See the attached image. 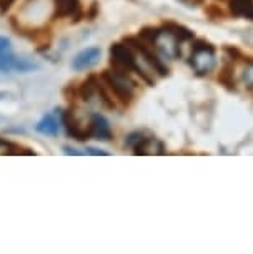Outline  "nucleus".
Wrapping results in <instances>:
<instances>
[{"label": "nucleus", "instance_id": "obj_1", "mask_svg": "<svg viewBox=\"0 0 253 254\" xmlns=\"http://www.w3.org/2000/svg\"><path fill=\"white\" fill-rule=\"evenodd\" d=\"M217 49L205 38H197L192 45L188 64L198 76H207L217 66Z\"/></svg>", "mask_w": 253, "mask_h": 254}, {"label": "nucleus", "instance_id": "obj_2", "mask_svg": "<svg viewBox=\"0 0 253 254\" xmlns=\"http://www.w3.org/2000/svg\"><path fill=\"white\" fill-rule=\"evenodd\" d=\"M108 54H110V65L113 71L127 76H130L137 71L135 54L125 42L123 44H113L110 50H108Z\"/></svg>", "mask_w": 253, "mask_h": 254}, {"label": "nucleus", "instance_id": "obj_3", "mask_svg": "<svg viewBox=\"0 0 253 254\" xmlns=\"http://www.w3.org/2000/svg\"><path fill=\"white\" fill-rule=\"evenodd\" d=\"M60 120H62V127L65 128L69 136L75 138L77 141L90 140V127L85 125L82 120L77 117V113H75L74 110L60 112Z\"/></svg>", "mask_w": 253, "mask_h": 254}, {"label": "nucleus", "instance_id": "obj_4", "mask_svg": "<svg viewBox=\"0 0 253 254\" xmlns=\"http://www.w3.org/2000/svg\"><path fill=\"white\" fill-rule=\"evenodd\" d=\"M54 18H69L79 22L84 17V8L80 0H54Z\"/></svg>", "mask_w": 253, "mask_h": 254}, {"label": "nucleus", "instance_id": "obj_5", "mask_svg": "<svg viewBox=\"0 0 253 254\" xmlns=\"http://www.w3.org/2000/svg\"><path fill=\"white\" fill-rule=\"evenodd\" d=\"M154 49L159 52L160 55L167 57L170 60H176L178 57H182V49H180V42L176 40L173 35H170L169 32L162 30L160 28V35L157 37Z\"/></svg>", "mask_w": 253, "mask_h": 254}, {"label": "nucleus", "instance_id": "obj_6", "mask_svg": "<svg viewBox=\"0 0 253 254\" xmlns=\"http://www.w3.org/2000/svg\"><path fill=\"white\" fill-rule=\"evenodd\" d=\"M100 57H102V50H100L98 47L84 49L82 52H79V54L74 57V60H72V68L75 71H85L97 65L100 62Z\"/></svg>", "mask_w": 253, "mask_h": 254}, {"label": "nucleus", "instance_id": "obj_7", "mask_svg": "<svg viewBox=\"0 0 253 254\" xmlns=\"http://www.w3.org/2000/svg\"><path fill=\"white\" fill-rule=\"evenodd\" d=\"M90 138H95V140H100V141H110L113 133H112V128H110V123L108 120L100 113H93L90 117Z\"/></svg>", "mask_w": 253, "mask_h": 254}, {"label": "nucleus", "instance_id": "obj_8", "mask_svg": "<svg viewBox=\"0 0 253 254\" xmlns=\"http://www.w3.org/2000/svg\"><path fill=\"white\" fill-rule=\"evenodd\" d=\"M217 81L228 92H237V80H235V62L230 59H225L218 70Z\"/></svg>", "mask_w": 253, "mask_h": 254}, {"label": "nucleus", "instance_id": "obj_9", "mask_svg": "<svg viewBox=\"0 0 253 254\" xmlns=\"http://www.w3.org/2000/svg\"><path fill=\"white\" fill-rule=\"evenodd\" d=\"M135 155H165V146L160 140H157L155 136H145L132 148Z\"/></svg>", "mask_w": 253, "mask_h": 254}, {"label": "nucleus", "instance_id": "obj_10", "mask_svg": "<svg viewBox=\"0 0 253 254\" xmlns=\"http://www.w3.org/2000/svg\"><path fill=\"white\" fill-rule=\"evenodd\" d=\"M98 88H100V76L92 73L77 87V97L82 98L84 102H92L93 98L98 97Z\"/></svg>", "mask_w": 253, "mask_h": 254}, {"label": "nucleus", "instance_id": "obj_11", "mask_svg": "<svg viewBox=\"0 0 253 254\" xmlns=\"http://www.w3.org/2000/svg\"><path fill=\"white\" fill-rule=\"evenodd\" d=\"M62 127V120H60V113H47L42 117V120L35 125V130L42 133L45 136H57L59 135V130Z\"/></svg>", "mask_w": 253, "mask_h": 254}, {"label": "nucleus", "instance_id": "obj_12", "mask_svg": "<svg viewBox=\"0 0 253 254\" xmlns=\"http://www.w3.org/2000/svg\"><path fill=\"white\" fill-rule=\"evenodd\" d=\"M162 30L169 32L170 35H173L176 40L180 42V44H183V42H188V40H193L195 38V33L190 30L188 27L182 25V23H176V22H171V20H167L162 23Z\"/></svg>", "mask_w": 253, "mask_h": 254}, {"label": "nucleus", "instance_id": "obj_13", "mask_svg": "<svg viewBox=\"0 0 253 254\" xmlns=\"http://www.w3.org/2000/svg\"><path fill=\"white\" fill-rule=\"evenodd\" d=\"M228 12L237 18H250L253 0H228Z\"/></svg>", "mask_w": 253, "mask_h": 254}, {"label": "nucleus", "instance_id": "obj_14", "mask_svg": "<svg viewBox=\"0 0 253 254\" xmlns=\"http://www.w3.org/2000/svg\"><path fill=\"white\" fill-rule=\"evenodd\" d=\"M242 83L245 85V88L253 95V59L248 57L245 62V68L242 71Z\"/></svg>", "mask_w": 253, "mask_h": 254}, {"label": "nucleus", "instance_id": "obj_15", "mask_svg": "<svg viewBox=\"0 0 253 254\" xmlns=\"http://www.w3.org/2000/svg\"><path fill=\"white\" fill-rule=\"evenodd\" d=\"M160 35V28L159 27H143L140 32H138V38L145 44H149L154 47L157 37Z\"/></svg>", "mask_w": 253, "mask_h": 254}, {"label": "nucleus", "instance_id": "obj_16", "mask_svg": "<svg viewBox=\"0 0 253 254\" xmlns=\"http://www.w3.org/2000/svg\"><path fill=\"white\" fill-rule=\"evenodd\" d=\"M203 12L210 20H223V18H227V12L217 3H208Z\"/></svg>", "mask_w": 253, "mask_h": 254}, {"label": "nucleus", "instance_id": "obj_17", "mask_svg": "<svg viewBox=\"0 0 253 254\" xmlns=\"http://www.w3.org/2000/svg\"><path fill=\"white\" fill-rule=\"evenodd\" d=\"M223 54L227 55V59H230L233 62H247L248 57L243 55V52L240 49H237V47L233 45H223Z\"/></svg>", "mask_w": 253, "mask_h": 254}, {"label": "nucleus", "instance_id": "obj_18", "mask_svg": "<svg viewBox=\"0 0 253 254\" xmlns=\"http://www.w3.org/2000/svg\"><path fill=\"white\" fill-rule=\"evenodd\" d=\"M98 10H100L98 2H92V5H90L88 12H87V18H88V20H93V18L98 15Z\"/></svg>", "mask_w": 253, "mask_h": 254}, {"label": "nucleus", "instance_id": "obj_19", "mask_svg": "<svg viewBox=\"0 0 253 254\" xmlns=\"http://www.w3.org/2000/svg\"><path fill=\"white\" fill-rule=\"evenodd\" d=\"M85 155H93V156H108V151L98 150V148H87Z\"/></svg>", "mask_w": 253, "mask_h": 254}, {"label": "nucleus", "instance_id": "obj_20", "mask_svg": "<svg viewBox=\"0 0 253 254\" xmlns=\"http://www.w3.org/2000/svg\"><path fill=\"white\" fill-rule=\"evenodd\" d=\"M17 0H0V13H5Z\"/></svg>", "mask_w": 253, "mask_h": 254}, {"label": "nucleus", "instance_id": "obj_21", "mask_svg": "<svg viewBox=\"0 0 253 254\" xmlns=\"http://www.w3.org/2000/svg\"><path fill=\"white\" fill-rule=\"evenodd\" d=\"M180 2L183 3V5H187V7H200V5H203L205 3V0H180Z\"/></svg>", "mask_w": 253, "mask_h": 254}, {"label": "nucleus", "instance_id": "obj_22", "mask_svg": "<svg viewBox=\"0 0 253 254\" xmlns=\"http://www.w3.org/2000/svg\"><path fill=\"white\" fill-rule=\"evenodd\" d=\"M250 18H252V20H253V12H252V15H250Z\"/></svg>", "mask_w": 253, "mask_h": 254}]
</instances>
